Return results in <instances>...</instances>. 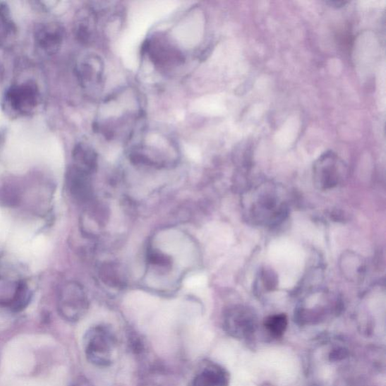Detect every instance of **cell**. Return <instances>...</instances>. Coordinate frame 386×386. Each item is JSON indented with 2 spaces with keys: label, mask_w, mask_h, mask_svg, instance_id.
Instances as JSON below:
<instances>
[{
  "label": "cell",
  "mask_w": 386,
  "mask_h": 386,
  "mask_svg": "<svg viewBox=\"0 0 386 386\" xmlns=\"http://www.w3.org/2000/svg\"><path fill=\"white\" fill-rule=\"evenodd\" d=\"M86 295L79 284L68 283L60 294L59 308L68 321H78L88 310Z\"/></svg>",
  "instance_id": "obj_2"
},
{
  "label": "cell",
  "mask_w": 386,
  "mask_h": 386,
  "mask_svg": "<svg viewBox=\"0 0 386 386\" xmlns=\"http://www.w3.org/2000/svg\"><path fill=\"white\" fill-rule=\"evenodd\" d=\"M223 372L215 368H206L195 377L193 386H222L225 382Z\"/></svg>",
  "instance_id": "obj_9"
},
{
  "label": "cell",
  "mask_w": 386,
  "mask_h": 386,
  "mask_svg": "<svg viewBox=\"0 0 386 386\" xmlns=\"http://www.w3.org/2000/svg\"><path fill=\"white\" fill-rule=\"evenodd\" d=\"M84 348L88 361L95 366L107 367L115 357L116 338L107 327L97 326L86 333Z\"/></svg>",
  "instance_id": "obj_1"
},
{
  "label": "cell",
  "mask_w": 386,
  "mask_h": 386,
  "mask_svg": "<svg viewBox=\"0 0 386 386\" xmlns=\"http://www.w3.org/2000/svg\"><path fill=\"white\" fill-rule=\"evenodd\" d=\"M327 4L335 8H341L345 6L349 2L346 1H327Z\"/></svg>",
  "instance_id": "obj_14"
},
{
  "label": "cell",
  "mask_w": 386,
  "mask_h": 386,
  "mask_svg": "<svg viewBox=\"0 0 386 386\" xmlns=\"http://www.w3.org/2000/svg\"><path fill=\"white\" fill-rule=\"evenodd\" d=\"M78 24L76 25V35L84 43L91 41L94 36L96 25V16L93 10L86 8L82 13Z\"/></svg>",
  "instance_id": "obj_8"
},
{
  "label": "cell",
  "mask_w": 386,
  "mask_h": 386,
  "mask_svg": "<svg viewBox=\"0 0 386 386\" xmlns=\"http://www.w3.org/2000/svg\"><path fill=\"white\" fill-rule=\"evenodd\" d=\"M8 100L14 109L27 111L37 102L36 88L30 85L13 88L8 93Z\"/></svg>",
  "instance_id": "obj_5"
},
{
  "label": "cell",
  "mask_w": 386,
  "mask_h": 386,
  "mask_svg": "<svg viewBox=\"0 0 386 386\" xmlns=\"http://www.w3.org/2000/svg\"><path fill=\"white\" fill-rule=\"evenodd\" d=\"M30 300V292L28 286L20 282L18 284L13 300L11 301L10 306L16 311L23 310Z\"/></svg>",
  "instance_id": "obj_11"
},
{
  "label": "cell",
  "mask_w": 386,
  "mask_h": 386,
  "mask_svg": "<svg viewBox=\"0 0 386 386\" xmlns=\"http://www.w3.org/2000/svg\"><path fill=\"white\" fill-rule=\"evenodd\" d=\"M149 259L151 263L159 267H167L170 263V260L167 256L157 251L150 252Z\"/></svg>",
  "instance_id": "obj_13"
},
{
  "label": "cell",
  "mask_w": 386,
  "mask_h": 386,
  "mask_svg": "<svg viewBox=\"0 0 386 386\" xmlns=\"http://www.w3.org/2000/svg\"><path fill=\"white\" fill-rule=\"evenodd\" d=\"M345 351L344 349L342 350H335L332 353V358H336L335 360H339L340 358H344L345 357Z\"/></svg>",
  "instance_id": "obj_15"
},
{
  "label": "cell",
  "mask_w": 386,
  "mask_h": 386,
  "mask_svg": "<svg viewBox=\"0 0 386 386\" xmlns=\"http://www.w3.org/2000/svg\"><path fill=\"white\" fill-rule=\"evenodd\" d=\"M314 172L320 184L332 187L337 185L346 174V167L336 153L327 151L315 163Z\"/></svg>",
  "instance_id": "obj_3"
},
{
  "label": "cell",
  "mask_w": 386,
  "mask_h": 386,
  "mask_svg": "<svg viewBox=\"0 0 386 386\" xmlns=\"http://www.w3.org/2000/svg\"><path fill=\"white\" fill-rule=\"evenodd\" d=\"M37 38L42 47L54 50L60 45L61 31L57 27L44 28L39 31Z\"/></svg>",
  "instance_id": "obj_10"
},
{
  "label": "cell",
  "mask_w": 386,
  "mask_h": 386,
  "mask_svg": "<svg viewBox=\"0 0 386 386\" xmlns=\"http://www.w3.org/2000/svg\"><path fill=\"white\" fill-rule=\"evenodd\" d=\"M74 167L83 171L92 174L97 167V157L95 150L84 145L80 143L74 148L73 153Z\"/></svg>",
  "instance_id": "obj_7"
},
{
  "label": "cell",
  "mask_w": 386,
  "mask_h": 386,
  "mask_svg": "<svg viewBox=\"0 0 386 386\" xmlns=\"http://www.w3.org/2000/svg\"><path fill=\"white\" fill-rule=\"evenodd\" d=\"M104 65L100 57L88 58L80 68L79 73L83 85L88 88H98L103 79Z\"/></svg>",
  "instance_id": "obj_6"
},
{
  "label": "cell",
  "mask_w": 386,
  "mask_h": 386,
  "mask_svg": "<svg viewBox=\"0 0 386 386\" xmlns=\"http://www.w3.org/2000/svg\"><path fill=\"white\" fill-rule=\"evenodd\" d=\"M73 386H92L85 381H79L75 383Z\"/></svg>",
  "instance_id": "obj_16"
},
{
  "label": "cell",
  "mask_w": 386,
  "mask_h": 386,
  "mask_svg": "<svg viewBox=\"0 0 386 386\" xmlns=\"http://www.w3.org/2000/svg\"><path fill=\"white\" fill-rule=\"evenodd\" d=\"M288 325V318L285 315H277L270 317L266 322V327L270 332L275 337L283 334Z\"/></svg>",
  "instance_id": "obj_12"
},
{
  "label": "cell",
  "mask_w": 386,
  "mask_h": 386,
  "mask_svg": "<svg viewBox=\"0 0 386 386\" xmlns=\"http://www.w3.org/2000/svg\"><path fill=\"white\" fill-rule=\"evenodd\" d=\"M90 175L73 165L67 173V186L76 200L85 203L92 195Z\"/></svg>",
  "instance_id": "obj_4"
}]
</instances>
